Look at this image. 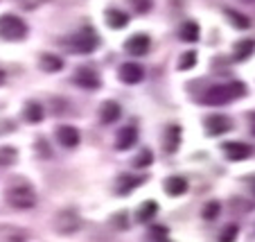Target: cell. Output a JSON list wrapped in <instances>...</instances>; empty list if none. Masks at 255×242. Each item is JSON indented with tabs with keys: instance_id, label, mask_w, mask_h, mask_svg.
Instances as JSON below:
<instances>
[{
	"instance_id": "obj_1",
	"label": "cell",
	"mask_w": 255,
	"mask_h": 242,
	"mask_svg": "<svg viewBox=\"0 0 255 242\" xmlns=\"http://www.w3.org/2000/svg\"><path fill=\"white\" fill-rule=\"evenodd\" d=\"M242 95H246V84L231 82V84H219V86L208 88L206 95L201 97V102L210 104V107H222V104H228V102L237 100Z\"/></svg>"
},
{
	"instance_id": "obj_2",
	"label": "cell",
	"mask_w": 255,
	"mask_h": 242,
	"mask_svg": "<svg viewBox=\"0 0 255 242\" xmlns=\"http://www.w3.org/2000/svg\"><path fill=\"white\" fill-rule=\"evenodd\" d=\"M5 199L9 206L18 211H27L36 206V190L27 184V181H14L11 186H7Z\"/></svg>"
},
{
	"instance_id": "obj_3",
	"label": "cell",
	"mask_w": 255,
	"mask_h": 242,
	"mask_svg": "<svg viewBox=\"0 0 255 242\" xmlns=\"http://www.w3.org/2000/svg\"><path fill=\"white\" fill-rule=\"evenodd\" d=\"M61 45L75 50V52L88 54V52H93V50L100 45V36H97L95 29L86 25V27H82L77 34H72V36H68L66 41H61Z\"/></svg>"
},
{
	"instance_id": "obj_4",
	"label": "cell",
	"mask_w": 255,
	"mask_h": 242,
	"mask_svg": "<svg viewBox=\"0 0 255 242\" xmlns=\"http://www.w3.org/2000/svg\"><path fill=\"white\" fill-rule=\"evenodd\" d=\"M82 227H84V220L75 209H63L54 215V231L59 236H75Z\"/></svg>"
},
{
	"instance_id": "obj_5",
	"label": "cell",
	"mask_w": 255,
	"mask_h": 242,
	"mask_svg": "<svg viewBox=\"0 0 255 242\" xmlns=\"http://www.w3.org/2000/svg\"><path fill=\"white\" fill-rule=\"evenodd\" d=\"M27 36V25L23 18L14 14H2L0 16V39L5 41H20Z\"/></svg>"
},
{
	"instance_id": "obj_6",
	"label": "cell",
	"mask_w": 255,
	"mask_h": 242,
	"mask_svg": "<svg viewBox=\"0 0 255 242\" xmlns=\"http://www.w3.org/2000/svg\"><path fill=\"white\" fill-rule=\"evenodd\" d=\"M149 36L147 34H133V36H129L125 43V50L131 54V57H142V54L149 52Z\"/></svg>"
},
{
	"instance_id": "obj_7",
	"label": "cell",
	"mask_w": 255,
	"mask_h": 242,
	"mask_svg": "<svg viewBox=\"0 0 255 242\" xmlns=\"http://www.w3.org/2000/svg\"><path fill=\"white\" fill-rule=\"evenodd\" d=\"M75 84L82 86V88H91V91H95V88L102 86V79L93 68H77V73H75Z\"/></svg>"
},
{
	"instance_id": "obj_8",
	"label": "cell",
	"mask_w": 255,
	"mask_h": 242,
	"mask_svg": "<svg viewBox=\"0 0 255 242\" xmlns=\"http://www.w3.org/2000/svg\"><path fill=\"white\" fill-rule=\"evenodd\" d=\"M142 75H144L142 66H140V63H135V61H127V63H122V66H120V79L125 84L142 82Z\"/></svg>"
},
{
	"instance_id": "obj_9",
	"label": "cell",
	"mask_w": 255,
	"mask_h": 242,
	"mask_svg": "<svg viewBox=\"0 0 255 242\" xmlns=\"http://www.w3.org/2000/svg\"><path fill=\"white\" fill-rule=\"evenodd\" d=\"M206 131L210 136H222L226 131H231V120L226 116H208L206 118Z\"/></svg>"
},
{
	"instance_id": "obj_10",
	"label": "cell",
	"mask_w": 255,
	"mask_h": 242,
	"mask_svg": "<svg viewBox=\"0 0 255 242\" xmlns=\"http://www.w3.org/2000/svg\"><path fill=\"white\" fill-rule=\"evenodd\" d=\"M57 141L61 143L63 147H68V150H72V147L79 145V131L75 129V127L70 125H63L57 129Z\"/></svg>"
},
{
	"instance_id": "obj_11",
	"label": "cell",
	"mask_w": 255,
	"mask_h": 242,
	"mask_svg": "<svg viewBox=\"0 0 255 242\" xmlns=\"http://www.w3.org/2000/svg\"><path fill=\"white\" fill-rule=\"evenodd\" d=\"M181 145V127L178 125H169L165 129V136H163V147L167 154H174Z\"/></svg>"
},
{
	"instance_id": "obj_12",
	"label": "cell",
	"mask_w": 255,
	"mask_h": 242,
	"mask_svg": "<svg viewBox=\"0 0 255 242\" xmlns=\"http://www.w3.org/2000/svg\"><path fill=\"white\" fill-rule=\"evenodd\" d=\"M135 141H138V131H135V127H122L120 131H118V138H116V147L118 150H131V147L135 145Z\"/></svg>"
},
{
	"instance_id": "obj_13",
	"label": "cell",
	"mask_w": 255,
	"mask_h": 242,
	"mask_svg": "<svg viewBox=\"0 0 255 242\" xmlns=\"http://www.w3.org/2000/svg\"><path fill=\"white\" fill-rule=\"evenodd\" d=\"M224 154L231 161H244L251 156V147L244 145V143H226L224 145Z\"/></svg>"
},
{
	"instance_id": "obj_14",
	"label": "cell",
	"mask_w": 255,
	"mask_h": 242,
	"mask_svg": "<svg viewBox=\"0 0 255 242\" xmlns=\"http://www.w3.org/2000/svg\"><path fill=\"white\" fill-rule=\"evenodd\" d=\"M0 240L2 242H27L29 231L18 227H0Z\"/></svg>"
},
{
	"instance_id": "obj_15",
	"label": "cell",
	"mask_w": 255,
	"mask_h": 242,
	"mask_svg": "<svg viewBox=\"0 0 255 242\" xmlns=\"http://www.w3.org/2000/svg\"><path fill=\"white\" fill-rule=\"evenodd\" d=\"M118 118H120V104L113 100L104 102L100 109V120L104 122V125H111V122H116Z\"/></svg>"
},
{
	"instance_id": "obj_16",
	"label": "cell",
	"mask_w": 255,
	"mask_h": 242,
	"mask_svg": "<svg viewBox=\"0 0 255 242\" xmlns=\"http://www.w3.org/2000/svg\"><path fill=\"white\" fill-rule=\"evenodd\" d=\"M104 18H106V23H109V27H113V29H125L127 25H129V16L122 9H106Z\"/></svg>"
},
{
	"instance_id": "obj_17",
	"label": "cell",
	"mask_w": 255,
	"mask_h": 242,
	"mask_svg": "<svg viewBox=\"0 0 255 242\" xmlns=\"http://www.w3.org/2000/svg\"><path fill=\"white\" fill-rule=\"evenodd\" d=\"M178 36H181V41H185V43H194V41H199L197 20H185V23L181 25V29H178Z\"/></svg>"
},
{
	"instance_id": "obj_18",
	"label": "cell",
	"mask_w": 255,
	"mask_h": 242,
	"mask_svg": "<svg viewBox=\"0 0 255 242\" xmlns=\"http://www.w3.org/2000/svg\"><path fill=\"white\" fill-rule=\"evenodd\" d=\"M253 52H255V41H251V39L237 41L235 48H233V57H235L237 61H244V59H249Z\"/></svg>"
},
{
	"instance_id": "obj_19",
	"label": "cell",
	"mask_w": 255,
	"mask_h": 242,
	"mask_svg": "<svg viewBox=\"0 0 255 242\" xmlns=\"http://www.w3.org/2000/svg\"><path fill=\"white\" fill-rule=\"evenodd\" d=\"M185 190H188V181H185L183 177H169V179L165 181V193L172 195V197L183 195Z\"/></svg>"
},
{
	"instance_id": "obj_20",
	"label": "cell",
	"mask_w": 255,
	"mask_h": 242,
	"mask_svg": "<svg viewBox=\"0 0 255 242\" xmlns=\"http://www.w3.org/2000/svg\"><path fill=\"white\" fill-rule=\"evenodd\" d=\"M39 66H41V70H45V73H57V70L63 68V59L57 57V54H41Z\"/></svg>"
},
{
	"instance_id": "obj_21",
	"label": "cell",
	"mask_w": 255,
	"mask_h": 242,
	"mask_svg": "<svg viewBox=\"0 0 255 242\" xmlns=\"http://www.w3.org/2000/svg\"><path fill=\"white\" fill-rule=\"evenodd\" d=\"M23 116H25V120L27 122H41L43 120V116H45V109L41 107L39 102H27V104H25Z\"/></svg>"
},
{
	"instance_id": "obj_22",
	"label": "cell",
	"mask_w": 255,
	"mask_h": 242,
	"mask_svg": "<svg viewBox=\"0 0 255 242\" xmlns=\"http://www.w3.org/2000/svg\"><path fill=\"white\" fill-rule=\"evenodd\" d=\"M156 213H158V204H156V202H144L142 206L138 209L135 218H138V222L147 224V222H151V220H154Z\"/></svg>"
},
{
	"instance_id": "obj_23",
	"label": "cell",
	"mask_w": 255,
	"mask_h": 242,
	"mask_svg": "<svg viewBox=\"0 0 255 242\" xmlns=\"http://www.w3.org/2000/svg\"><path fill=\"white\" fill-rule=\"evenodd\" d=\"M16 159H18V152H16V147H0V168H9V165L16 163Z\"/></svg>"
},
{
	"instance_id": "obj_24",
	"label": "cell",
	"mask_w": 255,
	"mask_h": 242,
	"mask_svg": "<svg viewBox=\"0 0 255 242\" xmlns=\"http://www.w3.org/2000/svg\"><path fill=\"white\" fill-rule=\"evenodd\" d=\"M224 14L231 18V23L235 25V27H240V29H246L251 25V20L246 18L244 14H240V11H235V9H224Z\"/></svg>"
},
{
	"instance_id": "obj_25",
	"label": "cell",
	"mask_w": 255,
	"mask_h": 242,
	"mask_svg": "<svg viewBox=\"0 0 255 242\" xmlns=\"http://www.w3.org/2000/svg\"><path fill=\"white\" fill-rule=\"evenodd\" d=\"M138 184H140V179H135V177L125 175V177H120V184H118V193L127 195V193H129V190H133Z\"/></svg>"
},
{
	"instance_id": "obj_26",
	"label": "cell",
	"mask_w": 255,
	"mask_h": 242,
	"mask_svg": "<svg viewBox=\"0 0 255 242\" xmlns=\"http://www.w3.org/2000/svg\"><path fill=\"white\" fill-rule=\"evenodd\" d=\"M197 66V52H183L178 59V70H190Z\"/></svg>"
},
{
	"instance_id": "obj_27",
	"label": "cell",
	"mask_w": 255,
	"mask_h": 242,
	"mask_svg": "<svg viewBox=\"0 0 255 242\" xmlns=\"http://www.w3.org/2000/svg\"><path fill=\"white\" fill-rule=\"evenodd\" d=\"M151 161H154V154H151L149 150H142L133 159V165H138V168H147V165H151Z\"/></svg>"
},
{
	"instance_id": "obj_28",
	"label": "cell",
	"mask_w": 255,
	"mask_h": 242,
	"mask_svg": "<svg viewBox=\"0 0 255 242\" xmlns=\"http://www.w3.org/2000/svg\"><path fill=\"white\" fill-rule=\"evenodd\" d=\"M129 2L135 9V14H147L151 9V5H154V0H129Z\"/></svg>"
},
{
	"instance_id": "obj_29",
	"label": "cell",
	"mask_w": 255,
	"mask_h": 242,
	"mask_svg": "<svg viewBox=\"0 0 255 242\" xmlns=\"http://www.w3.org/2000/svg\"><path fill=\"white\" fill-rule=\"evenodd\" d=\"M217 215H219V204H217V202H210L206 209H203V218L212 222V220H217Z\"/></svg>"
},
{
	"instance_id": "obj_30",
	"label": "cell",
	"mask_w": 255,
	"mask_h": 242,
	"mask_svg": "<svg viewBox=\"0 0 255 242\" xmlns=\"http://www.w3.org/2000/svg\"><path fill=\"white\" fill-rule=\"evenodd\" d=\"M149 236H151V240H156V242H167V229L165 227H154L149 231Z\"/></svg>"
},
{
	"instance_id": "obj_31",
	"label": "cell",
	"mask_w": 255,
	"mask_h": 242,
	"mask_svg": "<svg viewBox=\"0 0 255 242\" xmlns=\"http://www.w3.org/2000/svg\"><path fill=\"white\" fill-rule=\"evenodd\" d=\"M235 236H237V227H228V229H224L222 231V238H219V242H233L235 240Z\"/></svg>"
},
{
	"instance_id": "obj_32",
	"label": "cell",
	"mask_w": 255,
	"mask_h": 242,
	"mask_svg": "<svg viewBox=\"0 0 255 242\" xmlns=\"http://www.w3.org/2000/svg\"><path fill=\"white\" fill-rule=\"evenodd\" d=\"M16 2H18L23 9H36L39 5H43L45 0H16Z\"/></svg>"
},
{
	"instance_id": "obj_33",
	"label": "cell",
	"mask_w": 255,
	"mask_h": 242,
	"mask_svg": "<svg viewBox=\"0 0 255 242\" xmlns=\"http://www.w3.org/2000/svg\"><path fill=\"white\" fill-rule=\"evenodd\" d=\"M249 186H251V190H253V195H255V177H251L249 179Z\"/></svg>"
},
{
	"instance_id": "obj_34",
	"label": "cell",
	"mask_w": 255,
	"mask_h": 242,
	"mask_svg": "<svg viewBox=\"0 0 255 242\" xmlns=\"http://www.w3.org/2000/svg\"><path fill=\"white\" fill-rule=\"evenodd\" d=\"M5 79H7V73L5 70H0V84H5Z\"/></svg>"
},
{
	"instance_id": "obj_35",
	"label": "cell",
	"mask_w": 255,
	"mask_h": 242,
	"mask_svg": "<svg viewBox=\"0 0 255 242\" xmlns=\"http://www.w3.org/2000/svg\"><path fill=\"white\" fill-rule=\"evenodd\" d=\"M251 129H253V134H255V113L251 116Z\"/></svg>"
},
{
	"instance_id": "obj_36",
	"label": "cell",
	"mask_w": 255,
	"mask_h": 242,
	"mask_svg": "<svg viewBox=\"0 0 255 242\" xmlns=\"http://www.w3.org/2000/svg\"><path fill=\"white\" fill-rule=\"evenodd\" d=\"M167 242H169V240H167Z\"/></svg>"
}]
</instances>
